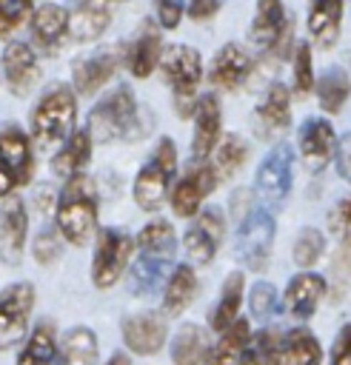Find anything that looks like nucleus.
<instances>
[{
	"label": "nucleus",
	"mask_w": 351,
	"mask_h": 365,
	"mask_svg": "<svg viewBox=\"0 0 351 365\" xmlns=\"http://www.w3.org/2000/svg\"><path fill=\"white\" fill-rule=\"evenodd\" d=\"M74 120H77V94H74V88L66 86V83L49 86L40 94V100L34 103L31 117H29L31 145L40 148V151L60 148L71 137Z\"/></svg>",
	"instance_id": "nucleus-1"
},
{
	"label": "nucleus",
	"mask_w": 351,
	"mask_h": 365,
	"mask_svg": "<svg viewBox=\"0 0 351 365\" xmlns=\"http://www.w3.org/2000/svg\"><path fill=\"white\" fill-rule=\"evenodd\" d=\"M97 188L88 174H77L63 182L54 205V225L68 245H86L97 234Z\"/></svg>",
	"instance_id": "nucleus-2"
},
{
	"label": "nucleus",
	"mask_w": 351,
	"mask_h": 365,
	"mask_svg": "<svg viewBox=\"0 0 351 365\" xmlns=\"http://www.w3.org/2000/svg\"><path fill=\"white\" fill-rule=\"evenodd\" d=\"M86 131L91 134L94 143L137 140L146 128L131 86H114L106 97H100V103H94V108L88 111Z\"/></svg>",
	"instance_id": "nucleus-3"
},
{
	"label": "nucleus",
	"mask_w": 351,
	"mask_h": 365,
	"mask_svg": "<svg viewBox=\"0 0 351 365\" xmlns=\"http://www.w3.org/2000/svg\"><path fill=\"white\" fill-rule=\"evenodd\" d=\"M174 180H177V145L171 137H160L148 160L140 165L134 177V185H131L134 202L148 214L160 211L171 194Z\"/></svg>",
	"instance_id": "nucleus-4"
},
{
	"label": "nucleus",
	"mask_w": 351,
	"mask_h": 365,
	"mask_svg": "<svg viewBox=\"0 0 351 365\" xmlns=\"http://www.w3.org/2000/svg\"><path fill=\"white\" fill-rule=\"evenodd\" d=\"M160 71H163L166 86L174 94L177 111L183 117H191L194 103H197V86L203 83V57H200V51L185 46V43L163 46Z\"/></svg>",
	"instance_id": "nucleus-5"
},
{
	"label": "nucleus",
	"mask_w": 351,
	"mask_h": 365,
	"mask_svg": "<svg viewBox=\"0 0 351 365\" xmlns=\"http://www.w3.org/2000/svg\"><path fill=\"white\" fill-rule=\"evenodd\" d=\"M131 254H134V237L126 228H117V225L100 228L94 237V254H91L94 288L108 291L111 285H117L123 271L131 265Z\"/></svg>",
	"instance_id": "nucleus-6"
},
{
	"label": "nucleus",
	"mask_w": 351,
	"mask_h": 365,
	"mask_svg": "<svg viewBox=\"0 0 351 365\" xmlns=\"http://www.w3.org/2000/svg\"><path fill=\"white\" fill-rule=\"evenodd\" d=\"M294 185V151L285 143H277L265 151L254 174V197L271 211L280 208Z\"/></svg>",
	"instance_id": "nucleus-7"
},
{
	"label": "nucleus",
	"mask_w": 351,
	"mask_h": 365,
	"mask_svg": "<svg viewBox=\"0 0 351 365\" xmlns=\"http://www.w3.org/2000/svg\"><path fill=\"white\" fill-rule=\"evenodd\" d=\"M277 222L265 205H254L237 225V257L248 271H263L274 251Z\"/></svg>",
	"instance_id": "nucleus-8"
},
{
	"label": "nucleus",
	"mask_w": 351,
	"mask_h": 365,
	"mask_svg": "<svg viewBox=\"0 0 351 365\" xmlns=\"http://www.w3.org/2000/svg\"><path fill=\"white\" fill-rule=\"evenodd\" d=\"M31 137L20 131L14 123L0 128V197H11L20 185L31 180L34 151Z\"/></svg>",
	"instance_id": "nucleus-9"
},
{
	"label": "nucleus",
	"mask_w": 351,
	"mask_h": 365,
	"mask_svg": "<svg viewBox=\"0 0 351 365\" xmlns=\"http://www.w3.org/2000/svg\"><path fill=\"white\" fill-rule=\"evenodd\" d=\"M34 285L11 282L0 291V351L14 348L29 334V319L34 311Z\"/></svg>",
	"instance_id": "nucleus-10"
},
{
	"label": "nucleus",
	"mask_w": 351,
	"mask_h": 365,
	"mask_svg": "<svg viewBox=\"0 0 351 365\" xmlns=\"http://www.w3.org/2000/svg\"><path fill=\"white\" fill-rule=\"evenodd\" d=\"M225 237V217L217 205H205L183 234V251L191 265H208Z\"/></svg>",
	"instance_id": "nucleus-11"
},
{
	"label": "nucleus",
	"mask_w": 351,
	"mask_h": 365,
	"mask_svg": "<svg viewBox=\"0 0 351 365\" xmlns=\"http://www.w3.org/2000/svg\"><path fill=\"white\" fill-rule=\"evenodd\" d=\"M217 174L208 163H194L188 165V171L174 180L171 185V194H168V202H171V211L174 217H183V220H194L200 211H203V202L205 197L217 188Z\"/></svg>",
	"instance_id": "nucleus-12"
},
{
	"label": "nucleus",
	"mask_w": 351,
	"mask_h": 365,
	"mask_svg": "<svg viewBox=\"0 0 351 365\" xmlns=\"http://www.w3.org/2000/svg\"><path fill=\"white\" fill-rule=\"evenodd\" d=\"M120 60H123V48L120 46H100L97 51L80 57L71 66V88H74V94H83V97L97 94L117 74Z\"/></svg>",
	"instance_id": "nucleus-13"
},
{
	"label": "nucleus",
	"mask_w": 351,
	"mask_h": 365,
	"mask_svg": "<svg viewBox=\"0 0 351 365\" xmlns=\"http://www.w3.org/2000/svg\"><path fill=\"white\" fill-rule=\"evenodd\" d=\"M29 29H31V46L37 54L43 57H54L66 40L71 37L68 31V9L57 6V3H43L31 11V20H29Z\"/></svg>",
	"instance_id": "nucleus-14"
},
{
	"label": "nucleus",
	"mask_w": 351,
	"mask_h": 365,
	"mask_svg": "<svg viewBox=\"0 0 351 365\" xmlns=\"http://www.w3.org/2000/svg\"><path fill=\"white\" fill-rule=\"evenodd\" d=\"M3 80L11 94L26 97L37 83H40V54L34 51L31 43L23 40H9L3 48Z\"/></svg>",
	"instance_id": "nucleus-15"
},
{
	"label": "nucleus",
	"mask_w": 351,
	"mask_h": 365,
	"mask_svg": "<svg viewBox=\"0 0 351 365\" xmlns=\"http://www.w3.org/2000/svg\"><path fill=\"white\" fill-rule=\"evenodd\" d=\"M191 157L194 163H205L214 151V145L223 137V108L217 94H200L191 111Z\"/></svg>",
	"instance_id": "nucleus-16"
},
{
	"label": "nucleus",
	"mask_w": 351,
	"mask_h": 365,
	"mask_svg": "<svg viewBox=\"0 0 351 365\" xmlns=\"http://www.w3.org/2000/svg\"><path fill=\"white\" fill-rule=\"evenodd\" d=\"M29 237V214L20 194H11L0 205V262L3 265H20Z\"/></svg>",
	"instance_id": "nucleus-17"
},
{
	"label": "nucleus",
	"mask_w": 351,
	"mask_h": 365,
	"mask_svg": "<svg viewBox=\"0 0 351 365\" xmlns=\"http://www.w3.org/2000/svg\"><path fill=\"white\" fill-rule=\"evenodd\" d=\"M120 334H123V345L137 354V356H154L163 351L166 339H168V328H166V317L160 314H131L123 319L120 325Z\"/></svg>",
	"instance_id": "nucleus-18"
},
{
	"label": "nucleus",
	"mask_w": 351,
	"mask_h": 365,
	"mask_svg": "<svg viewBox=\"0 0 351 365\" xmlns=\"http://www.w3.org/2000/svg\"><path fill=\"white\" fill-rule=\"evenodd\" d=\"M328 285H325V277L317 274V271H297L285 291H283V308L288 317L294 319H311L320 299L325 297Z\"/></svg>",
	"instance_id": "nucleus-19"
},
{
	"label": "nucleus",
	"mask_w": 351,
	"mask_h": 365,
	"mask_svg": "<svg viewBox=\"0 0 351 365\" xmlns=\"http://www.w3.org/2000/svg\"><path fill=\"white\" fill-rule=\"evenodd\" d=\"M297 148L302 163L311 171H320L334 157V148H337L334 125L325 117H305V123L297 131Z\"/></svg>",
	"instance_id": "nucleus-20"
},
{
	"label": "nucleus",
	"mask_w": 351,
	"mask_h": 365,
	"mask_svg": "<svg viewBox=\"0 0 351 365\" xmlns=\"http://www.w3.org/2000/svg\"><path fill=\"white\" fill-rule=\"evenodd\" d=\"M160 54H163V37H160V26H154L151 20H146L131 37V43L123 48L126 66L137 80H146L160 66Z\"/></svg>",
	"instance_id": "nucleus-21"
},
{
	"label": "nucleus",
	"mask_w": 351,
	"mask_h": 365,
	"mask_svg": "<svg viewBox=\"0 0 351 365\" xmlns=\"http://www.w3.org/2000/svg\"><path fill=\"white\" fill-rule=\"evenodd\" d=\"M111 23V0H68V31L77 43L97 40Z\"/></svg>",
	"instance_id": "nucleus-22"
},
{
	"label": "nucleus",
	"mask_w": 351,
	"mask_h": 365,
	"mask_svg": "<svg viewBox=\"0 0 351 365\" xmlns=\"http://www.w3.org/2000/svg\"><path fill=\"white\" fill-rule=\"evenodd\" d=\"M251 54L240 46V43H223L211 60V68H208V83L217 86V88H237L248 74H251Z\"/></svg>",
	"instance_id": "nucleus-23"
},
{
	"label": "nucleus",
	"mask_w": 351,
	"mask_h": 365,
	"mask_svg": "<svg viewBox=\"0 0 351 365\" xmlns=\"http://www.w3.org/2000/svg\"><path fill=\"white\" fill-rule=\"evenodd\" d=\"M243 294H245V274L243 271H228L220 288L217 302L208 311V328L220 336L223 331H228L237 319H240V308H243Z\"/></svg>",
	"instance_id": "nucleus-24"
},
{
	"label": "nucleus",
	"mask_w": 351,
	"mask_h": 365,
	"mask_svg": "<svg viewBox=\"0 0 351 365\" xmlns=\"http://www.w3.org/2000/svg\"><path fill=\"white\" fill-rule=\"evenodd\" d=\"M342 0H308V14H305V26H308V37L317 48H331L340 37V26H342Z\"/></svg>",
	"instance_id": "nucleus-25"
},
{
	"label": "nucleus",
	"mask_w": 351,
	"mask_h": 365,
	"mask_svg": "<svg viewBox=\"0 0 351 365\" xmlns=\"http://www.w3.org/2000/svg\"><path fill=\"white\" fill-rule=\"evenodd\" d=\"M288 17H285V6L283 0H257L251 26H248V40L254 48L260 51H271L285 29Z\"/></svg>",
	"instance_id": "nucleus-26"
},
{
	"label": "nucleus",
	"mask_w": 351,
	"mask_h": 365,
	"mask_svg": "<svg viewBox=\"0 0 351 365\" xmlns=\"http://www.w3.org/2000/svg\"><path fill=\"white\" fill-rule=\"evenodd\" d=\"M322 345L308 328H291L280 334L274 348V365H320Z\"/></svg>",
	"instance_id": "nucleus-27"
},
{
	"label": "nucleus",
	"mask_w": 351,
	"mask_h": 365,
	"mask_svg": "<svg viewBox=\"0 0 351 365\" xmlns=\"http://www.w3.org/2000/svg\"><path fill=\"white\" fill-rule=\"evenodd\" d=\"M91 145H94L91 134H88L86 128H74L71 137H68V140L54 151V157H51V171H54V177L71 180V177H77V174H86L83 168H86L88 160H91Z\"/></svg>",
	"instance_id": "nucleus-28"
},
{
	"label": "nucleus",
	"mask_w": 351,
	"mask_h": 365,
	"mask_svg": "<svg viewBox=\"0 0 351 365\" xmlns=\"http://www.w3.org/2000/svg\"><path fill=\"white\" fill-rule=\"evenodd\" d=\"M97 356H100L97 334L88 325H74L60 339L51 365H97Z\"/></svg>",
	"instance_id": "nucleus-29"
},
{
	"label": "nucleus",
	"mask_w": 351,
	"mask_h": 365,
	"mask_svg": "<svg viewBox=\"0 0 351 365\" xmlns=\"http://www.w3.org/2000/svg\"><path fill=\"white\" fill-rule=\"evenodd\" d=\"M257 120L265 134H285L291 125V91L283 83H271L257 103Z\"/></svg>",
	"instance_id": "nucleus-30"
},
{
	"label": "nucleus",
	"mask_w": 351,
	"mask_h": 365,
	"mask_svg": "<svg viewBox=\"0 0 351 365\" xmlns=\"http://www.w3.org/2000/svg\"><path fill=\"white\" fill-rule=\"evenodd\" d=\"M197 291V274L188 262H177L171 274L163 282V317H177L185 311V305L194 299Z\"/></svg>",
	"instance_id": "nucleus-31"
},
{
	"label": "nucleus",
	"mask_w": 351,
	"mask_h": 365,
	"mask_svg": "<svg viewBox=\"0 0 351 365\" xmlns=\"http://www.w3.org/2000/svg\"><path fill=\"white\" fill-rule=\"evenodd\" d=\"M54 354H57V328L51 319H40L29 331L14 365H51Z\"/></svg>",
	"instance_id": "nucleus-32"
},
{
	"label": "nucleus",
	"mask_w": 351,
	"mask_h": 365,
	"mask_svg": "<svg viewBox=\"0 0 351 365\" xmlns=\"http://www.w3.org/2000/svg\"><path fill=\"white\" fill-rule=\"evenodd\" d=\"M314 91H317V103L325 114H340L342 106L348 103L351 97V77L342 66H328L317 83H314Z\"/></svg>",
	"instance_id": "nucleus-33"
},
{
	"label": "nucleus",
	"mask_w": 351,
	"mask_h": 365,
	"mask_svg": "<svg viewBox=\"0 0 351 365\" xmlns=\"http://www.w3.org/2000/svg\"><path fill=\"white\" fill-rule=\"evenodd\" d=\"M248 339H251L248 319L240 317L228 331H223V334L217 336V342L208 348L203 365H240V356H243Z\"/></svg>",
	"instance_id": "nucleus-34"
},
{
	"label": "nucleus",
	"mask_w": 351,
	"mask_h": 365,
	"mask_svg": "<svg viewBox=\"0 0 351 365\" xmlns=\"http://www.w3.org/2000/svg\"><path fill=\"white\" fill-rule=\"evenodd\" d=\"M168 268H171V257L137 254V259L131 262V274H128L131 294H137V297L151 294L157 285H163V282H166V277L171 274Z\"/></svg>",
	"instance_id": "nucleus-35"
},
{
	"label": "nucleus",
	"mask_w": 351,
	"mask_h": 365,
	"mask_svg": "<svg viewBox=\"0 0 351 365\" xmlns=\"http://www.w3.org/2000/svg\"><path fill=\"white\" fill-rule=\"evenodd\" d=\"M208 331L200 325H183L171 336V362L174 365H203L208 354Z\"/></svg>",
	"instance_id": "nucleus-36"
},
{
	"label": "nucleus",
	"mask_w": 351,
	"mask_h": 365,
	"mask_svg": "<svg viewBox=\"0 0 351 365\" xmlns=\"http://www.w3.org/2000/svg\"><path fill=\"white\" fill-rule=\"evenodd\" d=\"M134 248L137 254H157V257H171L174 259V251H177V237H174V228L168 220H151L146 222L137 237H134Z\"/></svg>",
	"instance_id": "nucleus-37"
},
{
	"label": "nucleus",
	"mask_w": 351,
	"mask_h": 365,
	"mask_svg": "<svg viewBox=\"0 0 351 365\" xmlns=\"http://www.w3.org/2000/svg\"><path fill=\"white\" fill-rule=\"evenodd\" d=\"M245 157H248L245 140H243L240 134H223L205 163L214 168L217 180H225V177H231V174L245 163Z\"/></svg>",
	"instance_id": "nucleus-38"
},
{
	"label": "nucleus",
	"mask_w": 351,
	"mask_h": 365,
	"mask_svg": "<svg viewBox=\"0 0 351 365\" xmlns=\"http://www.w3.org/2000/svg\"><path fill=\"white\" fill-rule=\"evenodd\" d=\"M322 254H325V234H322L320 228H311V225L300 228V234H297V240H294V245H291V259H294V265H297L300 271H311V268L322 259Z\"/></svg>",
	"instance_id": "nucleus-39"
},
{
	"label": "nucleus",
	"mask_w": 351,
	"mask_h": 365,
	"mask_svg": "<svg viewBox=\"0 0 351 365\" xmlns=\"http://www.w3.org/2000/svg\"><path fill=\"white\" fill-rule=\"evenodd\" d=\"M314 57H311V43H297L291 54V86L297 94H308L314 88Z\"/></svg>",
	"instance_id": "nucleus-40"
},
{
	"label": "nucleus",
	"mask_w": 351,
	"mask_h": 365,
	"mask_svg": "<svg viewBox=\"0 0 351 365\" xmlns=\"http://www.w3.org/2000/svg\"><path fill=\"white\" fill-rule=\"evenodd\" d=\"M277 339H280V334L274 328L251 334V339H248V345H245V351L240 356V365H274Z\"/></svg>",
	"instance_id": "nucleus-41"
},
{
	"label": "nucleus",
	"mask_w": 351,
	"mask_h": 365,
	"mask_svg": "<svg viewBox=\"0 0 351 365\" xmlns=\"http://www.w3.org/2000/svg\"><path fill=\"white\" fill-rule=\"evenodd\" d=\"M328 234L340 245H351V194L340 197L328 211Z\"/></svg>",
	"instance_id": "nucleus-42"
},
{
	"label": "nucleus",
	"mask_w": 351,
	"mask_h": 365,
	"mask_svg": "<svg viewBox=\"0 0 351 365\" xmlns=\"http://www.w3.org/2000/svg\"><path fill=\"white\" fill-rule=\"evenodd\" d=\"M63 237H60V231H57V225H49V228H40V234L34 237V242H31V254H34V259L40 262V265H51L54 259H60V254H63Z\"/></svg>",
	"instance_id": "nucleus-43"
},
{
	"label": "nucleus",
	"mask_w": 351,
	"mask_h": 365,
	"mask_svg": "<svg viewBox=\"0 0 351 365\" xmlns=\"http://www.w3.org/2000/svg\"><path fill=\"white\" fill-rule=\"evenodd\" d=\"M248 308H251L254 319L265 322L274 314V308H277V288L271 282H265V279L254 282L251 291H248Z\"/></svg>",
	"instance_id": "nucleus-44"
},
{
	"label": "nucleus",
	"mask_w": 351,
	"mask_h": 365,
	"mask_svg": "<svg viewBox=\"0 0 351 365\" xmlns=\"http://www.w3.org/2000/svg\"><path fill=\"white\" fill-rule=\"evenodd\" d=\"M31 0H0V37L9 40L29 17Z\"/></svg>",
	"instance_id": "nucleus-45"
},
{
	"label": "nucleus",
	"mask_w": 351,
	"mask_h": 365,
	"mask_svg": "<svg viewBox=\"0 0 351 365\" xmlns=\"http://www.w3.org/2000/svg\"><path fill=\"white\" fill-rule=\"evenodd\" d=\"M151 9L160 29H177L185 14V0H151Z\"/></svg>",
	"instance_id": "nucleus-46"
},
{
	"label": "nucleus",
	"mask_w": 351,
	"mask_h": 365,
	"mask_svg": "<svg viewBox=\"0 0 351 365\" xmlns=\"http://www.w3.org/2000/svg\"><path fill=\"white\" fill-rule=\"evenodd\" d=\"M328 365H351V322L337 331L334 345H331Z\"/></svg>",
	"instance_id": "nucleus-47"
},
{
	"label": "nucleus",
	"mask_w": 351,
	"mask_h": 365,
	"mask_svg": "<svg viewBox=\"0 0 351 365\" xmlns=\"http://www.w3.org/2000/svg\"><path fill=\"white\" fill-rule=\"evenodd\" d=\"M334 165H337V174L351 182V131L342 134L337 140V148H334Z\"/></svg>",
	"instance_id": "nucleus-48"
},
{
	"label": "nucleus",
	"mask_w": 351,
	"mask_h": 365,
	"mask_svg": "<svg viewBox=\"0 0 351 365\" xmlns=\"http://www.w3.org/2000/svg\"><path fill=\"white\" fill-rule=\"evenodd\" d=\"M220 6H223V0H188L185 14L191 20H211L220 11Z\"/></svg>",
	"instance_id": "nucleus-49"
},
{
	"label": "nucleus",
	"mask_w": 351,
	"mask_h": 365,
	"mask_svg": "<svg viewBox=\"0 0 351 365\" xmlns=\"http://www.w3.org/2000/svg\"><path fill=\"white\" fill-rule=\"evenodd\" d=\"M103 365H131V359H128V354H123V351H117V354H111Z\"/></svg>",
	"instance_id": "nucleus-50"
}]
</instances>
